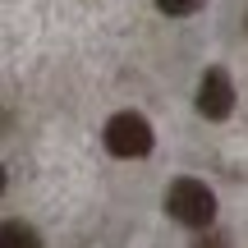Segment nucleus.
<instances>
[{
  "label": "nucleus",
  "instance_id": "f257e3e1",
  "mask_svg": "<svg viewBox=\"0 0 248 248\" xmlns=\"http://www.w3.org/2000/svg\"><path fill=\"white\" fill-rule=\"evenodd\" d=\"M166 212L170 221L188 225V230H207V225L216 221V193L202 184V179H175V184L166 188Z\"/></svg>",
  "mask_w": 248,
  "mask_h": 248
},
{
  "label": "nucleus",
  "instance_id": "f03ea898",
  "mask_svg": "<svg viewBox=\"0 0 248 248\" xmlns=\"http://www.w3.org/2000/svg\"><path fill=\"white\" fill-rule=\"evenodd\" d=\"M101 142H106L110 156L133 161V156H147V152H152L156 133H152L147 115H138V110H120V115H110V120H106V129H101Z\"/></svg>",
  "mask_w": 248,
  "mask_h": 248
},
{
  "label": "nucleus",
  "instance_id": "7ed1b4c3",
  "mask_svg": "<svg viewBox=\"0 0 248 248\" xmlns=\"http://www.w3.org/2000/svg\"><path fill=\"white\" fill-rule=\"evenodd\" d=\"M234 110V83L225 69H207L198 78V115L202 120H230Z\"/></svg>",
  "mask_w": 248,
  "mask_h": 248
},
{
  "label": "nucleus",
  "instance_id": "20e7f679",
  "mask_svg": "<svg viewBox=\"0 0 248 248\" xmlns=\"http://www.w3.org/2000/svg\"><path fill=\"white\" fill-rule=\"evenodd\" d=\"M0 248H42V234H37V225H28V221H5Z\"/></svg>",
  "mask_w": 248,
  "mask_h": 248
},
{
  "label": "nucleus",
  "instance_id": "39448f33",
  "mask_svg": "<svg viewBox=\"0 0 248 248\" xmlns=\"http://www.w3.org/2000/svg\"><path fill=\"white\" fill-rule=\"evenodd\" d=\"M156 9H161V14H170V18H188V14L202 9V0H156Z\"/></svg>",
  "mask_w": 248,
  "mask_h": 248
},
{
  "label": "nucleus",
  "instance_id": "423d86ee",
  "mask_svg": "<svg viewBox=\"0 0 248 248\" xmlns=\"http://www.w3.org/2000/svg\"><path fill=\"white\" fill-rule=\"evenodd\" d=\"M193 248H230V234H221V230H212V225H207V230L193 239Z\"/></svg>",
  "mask_w": 248,
  "mask_h": 248
}]
</instances>
